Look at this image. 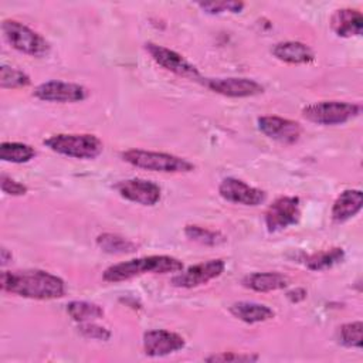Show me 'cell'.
I'll list each match as a JSON object with an SVG mask.
<instances>
[{
  "label": "cell",
  "mask_w": 363,
  "mask_h": 363,
  "mask_svg": "<svg viewBox=\"0 0 363 363\" xmlns=\"http://www.w3.org/2000/svg\"><path fill=\"white\" fill-rule=\"evenodd\" d=\"M67 313L72 318V320L78 323L96 320L105 315L102 306L88 301H71L67 305Z\"/></svg>",
  "instance_id": "603a6c76"
},
{
  "label": "cell",
  "mask_w": 363,
  "mask_h": 363,
  "mask_svg": "<svg viewBox=\"0 0 363 363\" xmlns=\"http://www.w3.org/2000/svg\"><path fill=\"white\" fill-rule=\"evenodd\" d=\"M272 55L286 64H311L315 61V52L309 45L301 41H281L271 48Z\"/></svg>",
  "instance_id": "e0dca14e"
},
{
  "label": "cell",
  "mask_w": 363,
  "mask_h": 363,
  "mask_svg": "<svg viewBox=\"0 0 363 363\" xmlns=\"http://www.w3.org/2000/svg\"><path fill=\"white\" fill-rule=\"evenodd\" d=\"M363 206V193L359 189H347L342 191L332 206V218L336 223L347 221L354 217Z\"/></svg>",
  "instance_id": "ac0fdd59"
},
{
  "label": "cell",
  "mask_w": 363,
  "mask_h": 363,
  "mask_svg": "<svg viewBox=\"0 0 363 363\" xmlns=\"http://www.w3.org/2000/svg\"><path fill=\"white\" fill-rule=\"evenodd\" d=\"M203 84L213 92L228 98H248L264 92V86L251 78H203Z\"/></svg>",
  "instance_id": "8fae6325"
},
{
  "label": "cell",
  "mask_w": 363,
  "mask_h": 363,
  "mask_svg": "<svg viewBox=\"0 0 363 363\" xmlns=\"http://www.w3.org/2000/svg\"><path fill=\"white\" fill-rule=\"evenodd\" d=\"M122 160L126 163L160 173H189L194 170V164L180 156L164 153V152H152L143 149H129L121 153Z\"/></svg>",
  "instance_id": "3957f363"
},
{
  "label": "cell",
  "mask_w": 363,
  "mask_h": 363,
  "mask_svg": "<svg viewBox=\"0 0 363 363\" xmlns=\"http://www.w3.org/2000/svg\"><path fill=\"white\" fill-rule=\"evenodd\" d=\"M330 27L339 37H356L363 31V16L356 9H339L330 17Z\"/></svg>",
  "instance_id": "2e32d148"
},
{
  "label": "cell",
  "mask_w": 363,
  "mask_h": 363,
  "mask_svg": "<svg viewBox=\"0 0 363 363\" xmlns=\"http://www.w3.org/2000/svg\"><path fill=\"white\" fill-rule=\"evenodd\" d=\"M96 245L108 254H129L136 251L138 248V245L133 241L112 233L99 234L96 237Z\"/></svg>",
  "instance_id": "cb8c5ba5"
},
{
  "label": "cell",
  "mask_w": 363,
  "mask_h": 363,
  "mask_svg": "<svg viewBox=\"0 0 363 363\" xmlns=\"http://www.w3.org/2000/svg\"><path fill=\"white\" fill-rule=\"evenodd\" d=\"M115 190L121 197L140 206H155L162 197V189L152 180L146 179H126L115 184Z\"/></svg>",
  "instance_id": "7c38bea8"
},
{
  "label": "cell",
  "mask_w": 363,
  "mask_h": 363,
  "mask_svg": "<svg viewBox=\"0 0 363 363\" xmlns=\"http://www.w3.org/2000/svg\"><path fill=\"white\" fill-rule=\"evenodd\" d=\"M44 145L62 156L95 159L104 150L102 140L91 133H57L44 139Z\"/></svg>",
  "instance_id": "277c9868"
},
{
  "label": "cell",
  "mask_w": 363,
  "mask_h": 363,
  "mask_svg": "<svg viewBox=\"0 0 363 363\" xmlns=\"http://www.w3.org/2000/svg\"><path fill=\"white\" fill-rule=\"evenodd\" d=\"M242 286L255 292H271L284 289L289 284V278L277 271L268 272H252L242 278Z\"/></svg>",
  "instance_id": "d6986e66"
},
{
  "label": "cell",
  "mask_w": 363,
  "mask_h": 363,
  "mask_svg": "<svg viewBox=\"0 0 363 363\" xmlns=\"http://www.w3.org/2000/svg\"><path fill=\"white\" fill-rule=\"evenodd\" d=\"M230 313L234 318L250 325L265 322L275 316V312L269 306L258 302H250V301L234 302L230 306Z\"/></svg>",
  "instance_id": "ffe728a7"
},
{
  "label": "cell",
  "mask_w": 363,
  "mask_h": 363,
  "mask_svg": "<svg viewBox=\"0 0 363 363\" xmlns=\"http://www.w3.org/2000/svg\"><path fill=\"white\" fill-rule=\"evenodd\" d=\"M201 10L210 14H220L224 11L230 13H240L244 9L242 1H200L197 3Z\"/></svg>",
  "instance_id": "83f0119b"
},
{
  "label": "cell",
  "mask_w": 363,
  "mask_h": 363,
  "mask_svg": "<svg viewBox=\"0 0 363 363\" xmlns=\"http://www.w3.org/2000/svg\"><path fill=\"white\" fill-rule=\"evenodd\" d=\"M0 186H1V191L9 194V196H24L27 193V186L14 180L13 177L1 173L0 176Z\"/></svg>",
  "instance_id": "4dcf8cb0"
},
{
  "label": "cell",
  "mask_w": 363,
  "mask_h": 363,
  "mask_svg": "<svg viewBox=\"0 0 363 363\" xmlns=\"http://www.w3.org/2000/svg\"><path fill=\"white\" fill-rule=\"evenodd\" d=\"M33 95L45 102L74 104V102H81L86 99L89 92L84 85H79L75 82L51 79L35 86Z\"/></svg>",
  "instance_id": "9c48e42d"
},
{
  "label": "cell",
  "mask_w": 363,
  "mask_h": 363,
  "mask_svg": "<svg viewBox=\"0 0 363 363\" xmlns=\"http://www.w3.org/2000/svg\"><path fill=\"white\" fill-rule=\"evenodd\" d=\"M9 258L11 259V257H7V248H1V264L4 265V264H7L9 262Z\"/></svg>",
  "instance_id": "d6a6232c"
},
{
  "label": "cell",
  "mask_w": 363,
  "mask_h": 363,
  "mask_svg": "<svg viewBox=\"0 0 363 363\" xmlns=\"http://www.w3.org/2000/svg\"><path fill=\"white\" fill-rule=\"evenodd\" d=\"M362 106L345 101L313 102L302 109V116L313 123L323 126L342 125L360 115Z\"/></svg>",
  "instance_id": "8992f818"
},
{
  "label": "cell",
  "mask_w": 363,
  "mask_h": 363,
  "mask_svg": "<svg viewBox=\"0 0 363 363\" xmlns=\"http://www.w3.org/2000/svg\"><path fill=\"white\" fill-rule=\"evenodd\" d=\"M78 332L86 337V339H95V340H109L112 333L109 329H106L105 326L96 325L94 320L91 322H82L78 325Z\"/></svg>",
  "instance_id": "f1b7e54d"
},
{
  "label": "cell",
  "mask_w": 363,
  "mask_h": 363,
  "mask_svg": "<svg viewBox=\"0 0 363 363\" xmlns=\"http://www.w3.org/2000/svg\"><path fill=\"white\" fill-rule=\"evenodd\" d=\"M145 50L152 57V60L162 68L187 79H203L199 69L179 52L155 43H146Z\"/></svg>",
  "instance_id": "ba28073f"
},
{
  "label": "cell",
  "mask_w": 363,
  "mask_h": 363,
  "mask_svg": "<svg viewBox=\"0 0 363 363\" xmlns=\"http://www.w3.org/2000/svg\"><path fill=\"white\" fill-rule=\"evenodd\" d=\"M258 129L269 139L284 145H294L301 138V125L292 119L265 115L258 118Z\"/></svg>",
  "instance_id": "5bb4252c"
},
{
  "label": "cell",
  "mask_w": 363,
  "mask_h": 363,
  "mask_svg": "<svg viewBox=\"0 0 363 363\" xmlns=\"http://www.w3.org/2000/svg\"><path fill=\"white\" fill-rule=\"evenodd\" d=\"M337 340L345 347L362 349L363 343V323L360 320L349 322L337 329Z\"/></svg>",
  "instance_id": "484cf974"
},
{
  "label": "cell",
  "mask_w": 363,
  "mask_h": 363,
  "mask_svg": "<svg viewBox=\"0 0 363 363\" xmlns=\"http://www.w3.org/2000/svg\"><path fill=\"white\" fill-rule=\"evenodd\" d=\"M184 268L183 262L170 255H147L132 258L123 262L108 267L102 278L106 282H122L143 274H167L180 272Z\"/></svg>",
  "instance_id": "7a4b0ae2"
},
{
  "label": "cell",
  "mask_w": 363,
  "mask_h": 363,
  "mask_svg": "<svg viewBox=\"0 0 363 363\" xmlns=\"http://www.w3.org/2000/svg\"><path fill=\"white\" fill-rule=\"evenodd\" d=\"M1 31L6 41L17 51L35 57L43 58L50 54L51 45L50 43L37 31L27 27L26 24L17 20H3Z\"/></svg>",
  "instance_id": "5b68a950"
},
{
  "label": "cell",
  "mask_w": 363,
  "mask_h": 363,
  "mask_svg": "<svg viewBox=\"0 0 363 363\" xmlns=\"http://www.w3.org/2000/svg\"><path fill=\"white\" fill-rule=\"evenodd\" d=\"M186 346L184 339L166 329H152L143 333V350L146 356L162 357L182 350Z\"/></svg>",
  "instance_id": "9a60e30c"
},
{
  "label": "cell",
  "mask_w": 363,
  "mask_h": 363,
  "mask_svg": "<svg viewBox=\"0 0 363 363\" xmlns=\"http://www.w3.org/2000/svg\"><path fill=\"white\" fill-rule=\"evenodd\" d=\"M37 155L35 149L27 143L20 142H1L0 159L10 163H27Z\"/></svg>",
  "instance_id": "44dd1931"
},
{
  "label": "cell",
  "mask_w": 363,
  "mask_h": 363,
  "mask_svg": "<svg viewBox=\"0 0 363 363\" xmlns=\"http://www.w3.org/2000/svg\"><path fill=\"white\" fill-rule=\"evenodd\" d=\"M258 360L257 354H250V353H238V352H221L217 354H211L206 357V362H223V363H245V362H255Z\"/></svg>",
  "instance_id": "f546056e"
},
{
  "label": "cell",
  "mask_w": 363,
  "mask_h": 363,
  "mask_svg": "<svg viewBox=\"0 0 363 363\" xmlns=\"http://www.w3.org/2000/svg\"><path fill=\"white\" fill-rule=\"evenodd\" d=\"M184 235L194 241L199 242L201 245H207V247H216L220 245L223 242H225V235L221 234L220 231L216 230H210V228H204L196 224H187L184 227Z\"/></svg>",
  "instance_id": "d4e9b609"
},
{
  "label": "cell",
  "mask_w": 363,
  "mask_h": 363,
  "mask_svg": "<svg viewBox=\"0 0 363 363\" xmlns=\"http://www.w3.org/2000/svg\"><path fill=\"white\" fill-rule=\"evenodd\" d=\"M306 289L305 288H295L292 291L286 292V298L292 302V303H298L301 301H303L306 298Z\"/></svg>",
  "instance_id": "1f68e13d"
},
{
  "label": "cell",
  "mask_w": 363,
  "mask_h": 363,
  "mask_svg": "<svg viewBox=\"0 0 363 363\" xmlns=\"http://www.w3.org/2000/svg\"><path fill=\"white\" fill-rule=\"evenodd\" d=\"M218 194L230 203L242 206H259L265 201L267 193L258 187L250 186L241 179L225 177L218 186Z\"/></svg>",
  "instance_id": "4fadbf2b"
},
{
  "label": "cell",
  "mask_w": 363,
  "mask_h": 363,
  "mask_svg": "<svg viewBox=\"0 0 363 363\" xmlns=\"http://www.w3.org/2000/svg\"><path fill=\"white\" fill-rule=\"evenodd\" d=\"M345 258V251L340 247H333L325 251L315 252L306 257L305 264L311 271H323L332 268L333 265L342 262Z\"/></svg>",
  "instance_id": "7402d4cb"
},
{
  "label": "cell",
  "mask_w": 363,
  "mask_h": 363,
  "mask_svg": "<svg viewBox=\"0 0 363 363\" xmlns=\"http://www.w3.org/2000/svg\"><path fill=\"white\" fill-rule=\"evenodd\" d=\"M31 84L30 77L23 72L21 69L1 65L0 68V86L3 89H17V88H26Z\"/></svg>",
  "instance_id": "4316f807"
},
{
  "label": "cell",
  "mask_w": 363,
  "mask_h": 363,
  "mask_svg": "<svg viewBox=\"0 0 363 363\" xmlns=\"http://www.w3.org/2000/svg\"><path fill=\"white\" fill-rule=\"evenodd\" d=\"M301 218L299 197L295 196H281L268 206L264 220L267 230L269 233H277L285 230L291 225L298 224Z\"/></svg>",
  "instance_id": "52a82bcc"
},
{
  "label": "cell",
  "mask_w": 363,
  "mask_h": 363,
  "mask_svg": "<svg viewBox=\"0 0 363 363\" xmlns=\"http://www.w3.org/2000/svg\"><path fill=\"white\" fill-rule=\"evenodd\" d=\"M225 269V262L220 258L208 259L182 269L172 278V284L179 288H196L218 278Z\"/></svg>",
  "instance_id": "30bf717a"
},
{
  "label": "cell",
  "mask_w": 363,
  "mask_h": 363,
  "mask_svg": "<svg viewBox=\"0 0 363 363\" xmlns=\"http://www.w3.org/2000/svg\"><path fill=\"white\" fill-rule=\"evenodd\" d=\"M0 285L4 292L38 301L57 299L65 295V282L43 269L3 271Z\"/></svg>",
  "instance_id": "6da1fadb"
}]
</instances>
